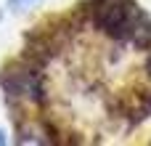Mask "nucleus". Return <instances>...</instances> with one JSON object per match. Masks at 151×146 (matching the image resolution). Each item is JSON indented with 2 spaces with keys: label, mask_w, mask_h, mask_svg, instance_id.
<instances>
[{
  "label": "nucleus",
  "mask_w": 151,
  "mask_h": 146,
  "mask_svg": "<svg viewBox=\"0 0 151 146\" xmlns=\"http://www.w3.org/2000/svg\"><path fill=\"white\" fill-rule=\"evenodd\" d=\"M93 24L114 40H130L141 48L151 45V19L133 0H90Z\"/></svg>",
  "instance_id": "obj_1"
},
{
  "label": "nucleus",
  "mask_w": 151,
  "mask_h": 146,
  "mask_svg": "<svg viewBox=\"0 0 151 146\" xmlns=\"http://www.w3.org/2000/svg\"><path fill=\"white\" fill-rule=\"evenodd\" d=\"M37 0H11V8L13 11H27V8H32Z\"/></svg>",
  "instance_id": "obj_2"
}]
</instances>
